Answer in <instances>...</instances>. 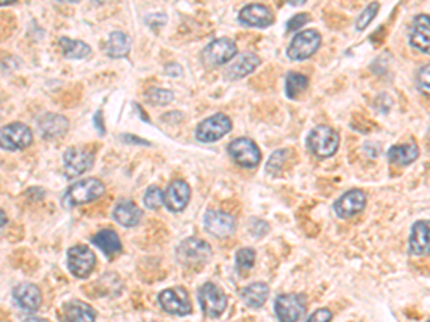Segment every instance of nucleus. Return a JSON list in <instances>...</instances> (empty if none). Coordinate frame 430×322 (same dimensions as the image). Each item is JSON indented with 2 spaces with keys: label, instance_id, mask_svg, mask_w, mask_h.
Returning a JSON list of instances; mask_svg holds the SVG:
<instances>
[{
  "label": "nucleus",
  "instance_id": "nucleus-1",
  "mask_svg": "<svg viewBox=\"0 0 430 322\" xmlns=\"http://www.w3.org/2000/svg\"><path fill=\"white\" fill-rule=\"evenodd\" d=\"M105 194L104 182L97 178H86L75 182L72 187L65 192L62 198V205L68 209L90 204L100 199Z\"/></svg>",
  "mask_w": 430,
  "mask_h": 322
},
{
  "label": "nucleus",
  "instance_id": "nucleus-2",
  "mask_svg": "<svg viewBox=\"0 0 430 322\" xmlns=\"http://www.w3.org/2000/svg\"><path fill=\"white\" fill-rule=\"evenodd\" d=\"M307 149L317 158H330L340 147L339 132L327 125H318L310 130L306 140Z\"/></svg>",
  "mask_w": 430,
  "mask_h": 322
},
{
  "label": "nucleus",
  "instance_id": "nucleus-3",
  "mask_svg": "<svg viewBox=\"0 0 430 322\" xmlns=\"http://www.w3.org/2000/svg\"><path fill=\"white\" fill-rule=\"evenodd\" d=\"M211 247L200 238H186L177 247L178 262L188 269H200L211 258Z\"/></svg>",
  "mask_w": 430,
  "mask_h": 322
},
{
  "label": "nucleus",
  "instance_id": "nucleus-4",
  "mask_svg": "<svg viewBox=\"0 0 430 322\" xmlns=\"http://www.w3.org/2000/svg\"><path fill=\"white\" fill-rule=\"evenodd\" d=\"M321 35L316 29H306L299 32L290 42L287 56L292 61H306L311 58L320 48Z\"/></svg>",
  "mask_w": 430,
  "mask_h": 322
},
{
  "label": "nucleus",
  "instance_id": "nucleus-5",
  "mask_svg": "<svg viewBox=\"0 0 430 322\" xmlns=\"http://www.w3.org/2000/svg\"><path fill=\"white\" fill-rule=\"evenodd\" d=\"M227 151L237 165L247 169L258 166L261 161L260 148L250 137H237L228 144Z\"/></svg>",
  "mask_w": 430,
  "mask_h": 322
},
{
  "label": "nucleus",
  "instance_id": "nucleus-6",
  "mask_svg": "<svg viewBox=\"0 0 430 322\" xmlns=\"http://www.w3.org/2000/svg\"><path fill=\"white\" fill-rule=\"evenodd\" d=\"M237 55V43L229 37H220L210 42L201 52V61L205 66H221Z\"/></svg>",
  "mask_w": 430,
  "mask_h": 322
},
{
  "label": "nucleus",
  "instance_id": "nucleus-7",
  "mask_svg": "<svg viewBox=\"0 0 430 322\" xmlns=\"http://www.w3.org/2000/svg\"><path fill=\"white\" fill-rule=\"evenodd\" d=\"M274 311L280 322H299L306 314V297L303 294L278 295Z\"/></svg>",
  "mask_w": 430,
  "mask_h": 322
},
{
  "label": "nucleus",
  "instance_id": "nucleus-8",
  "mask_svg": "<svg viewBox=\"0 0 430 322\" xmlns=\"http://www.w3.org/2000/svg\"><path fill=\"white\" fill-rule=\"evenodd\" d=\"M33 141L30 128L22 122L5 125L0 132V147L4 151H22L26 149Z\"/></svg>",
  "mask_w": 430,
  "mask_h": 322
},
{
  "label": "nucleus",
  "instance_id": "nucleus-9",
  "mask_svg": "<svg viewBox=\"0 0 430 322\" xmlns=\"http://www.w3.org/2000/svg\"><path fill=\"white\" fill-rule=\"evenodd\" d=\"M232 129V122L225 113H215L204 119L196 130V137L203 144H211L220 141Z\"/></svg>",
  "mask_w": 430,
  "mask_h": 322
},
{
  "label": "nucleus",
  "instance_id": "nucleus-10",
  "mask_svg": "<svg viewBox=\"0 0 430 322\" xmlns=\"http://www.w3.org/2000/svg\"><path fill=\"white\" fill-rule=\"evenodd\" d=\"M68 269L73 277L83 280L92 273L97 265V256L93 251L86 245H75L68 249Z\"/></svg>",
  "mask_w": 430,
  "mask_h": 322
},
{
  "label": "nucleus",
  "instance_id": "nucleus-11",
  "mask_svg": "<svg viewBox=\"0 0 430 322\" xmlns=\"http://www.w3.org/2000/svg\"><path fill=\"white\" fill-rule=\"evenodd\" d=\"M64 172L68 179L78 178L90 171L95 162V155L83 148H69L64 154Z\"/></svg>",
  "mask_w": 430,
  "mask_h": 322
},
{
  "label": "nucleus",
  "instance_id": "nucleus-12",
  "mask_svg": "<svg viewBox=\"0 0 430 322\" xmlns=\"http://www.w3.org/2000/svg\"><path fill=\"white\" fill-rule=\"evenodd\" d=\"M198 301L203 312L210 318H218L227 308L224 291L213 283H205L198 291Z\"/></svg>",
  "mask_w": 430,
  "mask_h": 322
},
{
  "label": "nucleus",
  "instance_id": "nucleus-13",
  "mask_svg": "<svg viewBox=\"0 0 430 322\" xmlns=\"http://www.w3.org/2000/svg\"><path fill=\"white\" fill-rule=\"evenodd\" d=\"M158 302L164 311L178 316H185L193 311L188 291L184 287H174L164 290L158 295Z\"/></svg>",
  "mask_w": 430,
  "mask_h": 322
},
{
  "label": "nucleus",
  "instance_id": "nucleus-14",
  "mask_svg": "<svg viewBox=\"0 0 430 322\" xmlns=\"http://www.w3.org/2000/svg\"><path fill=\"white\" fill-rule=\"evenodd\" d=\"M204 226L208 234L217 238H228L237 231V221L227 212L210 209L204 215Z\"/></svg>",
  "mask_w": 430,
  "mask_h": 322
},
{
  "label": "nucleus",
  "instance_id": "nucleus-15",
  "mask_svg": "<svg viewBox=\"0 0 430 322\" xmlns=\"http://www.w3.org/2000/svg\"><path fill=\"white\" fill-rule=\"evenodd\" d=\"M367 204V197L362 190H350L334 202V212L340 219H350L359 215Z\"/></svg>",
  "mask_w": 430,
  "mask_h": 322
},
{
  "label": "nucleus",
  "instance_id": "nucleus-16",
  "mask_svg": "<svg viewBox=\"0 0 430 322\" xmlns=\"http://www.w3.org/2000/svg\"><path fill=\"white\" fill-rule=\"evenodd\" d=\"M275 18L273 11L267 5L251 4L244 6L238 13V22L250 27H268L274 23Z\"/></svg>",
  "mask_w": 430,
  "mask_h": 322
},
{
  "label": "nucleus",
  "instance_id": "nucleus-17",
  "mask_svg": "<svg viewBox=\"0 0 430 322\" xmlns=\"http://www.w3.org/2000/svg\"><path fill=\"white\" fill-rule=\"evenodd\" d=\"M37 129L43 140H59V137L66 135L69 120L59 113H44L37 119Z\"/></svg>",
  "mask_w": 430,
  "mask_h": 322
},
{
  "label": "nucleus",
  "instance_id": "nucleus-18",
  "mask_svg": "<svg viewBox=\"0 0 430 322\" xmlns=\"http://www.w3.org/2000/svg\"><path fill=\"white\" fill-rule=\"evenodd\" d=\"M409 252L414 256L430 255V219L413 223L409 238Z\"/></svg>",
  "mask_w": 430,
  "mask_h": 322
},
{
  "label": "nucleus",
  "instance_id": "nucleus-19",
  "mask_svg": "<svg viewBox=\"0 0 430 322\" xmlns=\"http://www.w3.org/2000/svg\"><path fill=\"white\" fill-rule=\"evenodd\" d=\"M191 198V188L182 179L171 182L164 192V205L171 212H181L188 205Z\"/></svg>",
  "mask_w": 430,
  "mask_h": 322
},
{
  "label": "nucleus",
  "instance_id": "nucleus-20",
  "mask_svg": "<svg viewBox=\"0 0 430 322\" xmlns=\"http://www.w3.org/2000/svg\"><path fill=\"white\" fill-rule=\"evenodd\" d=\"M97 312L95 309L79 299H72L65 302L59 311L61 322H95Z\"/></svg>",
  "mask_w": 430,
  "mask_h": 322
},
{
  "label": "nucleus",
  "instance_id": "nucleus-21",
  "mask_svg": "<svg viewBox=\"0 0 430 322\" xmlns=\"http://www.w3.org/2000/svg\"><path fill=\"white\" fill-rule=\"evenodd\" d=\"M260 58L253 54V52H246L238 56L224 72V78L229 82L240 80L246 78L247 75L253 73L258 65H260Z\"/></svg>",
  "mask_w": 430,
  "mask_h": 322
},
{
  "label": "nucleus",
  "instance_id": "nucleus-22",
  "mask_svg": "<svg viewBox=\"0 0 430 322\" xmlns=\"http://www.w3.org/2000/svg\"><path fill=\"white\" fill-rule=\"evenodd\" d=\"M409 43L419 52L430 55V16L419 15L414 18Z\"/></svg>",
  "mask_w": 430,
  "mask_h": 322
},
{
  "label": "nucleus",
  "instance_id": "nucleus-23",
  "mask_svg": "<svg viewBox=\"0 0 430 322\" xmlns=\"http://www.w3.org/2000/svg\"><path fill=\"white\" fill-rule=\"evenodd\" d=\"M13 298L18 306L25 312H35L42 304V292L35 284L23 283L13 290Z\"/></svg>",
  "mask_w": 430,
  "mask_h": 322
},
{
  "label": "nucleus",
  "instance_id": "nucleus-24",
  "mask_svg": "<svg viewBox=\"0 0 430 322\" xmlns=\"http://www.w3.org/2000/svg\"><path fill=\"white\" fill-rule=\"evenodd\" d=\"M90 242L95 247H98L105 254V256H108L109 259L115 258L117 255H119L122 252L121 240L114 229H102V231L95 234L90 238Z\"/></svg>",
  "mask_w": 430,
  "mask_h": 322
},
{
  "label": "nucleus",
  "instance_id": "nucleus-25",
  "mask_svg": "<svg viewBox=\"0 0 430 322\" xmlns=\"http://www.w3.org/2000/svg\"><path fill=\"white\" fill-rule=\"evenodd\" d=\"M142 209L132 201H121L112 212L114 219L125 226V228H132L139 225L141 219H142Z\"/></svg>",
  "mask_w": 430,
  "mask_h": 322
},
{
  "label": "nucleus",
  "instance_id": "nucleus-26",
  "mask_svg": "<svg viewBox=\"0 0 430 322\" xmlns=\"http://www.w3.org/2000/svg\"><path fill=\"white\" fill-rule=\"evenodd\" d=\"M132 46V39L129 35L121 30H114L107 42V55L111 59H121L128 56Z\"/></svg>",
  "mask_w": 430,
  "mask_h": 322
},
{
  "label": "nucleus",
  "instance_id": "nucleus-27",
  "mask_svg": "<svg viewBox=\"0 0 430 322\" xmlns=\"http://www.w3.org/2000/svg\"><path fill=\"white\" fill-rule=\"evenodd\" d=\"M270 294V288L265 283H253L243 288L241 299L250 308H261Z\"/></svg>",
  "mask_w": 430,
  "mask_h": 322
},
{
  "label": "nucleus",
  "instance_id": "nucleus-28",
  "mask_svg": "<svg viewBox=\"0 0 430 322\" xmlns=\"http://www.w3.org/2000/svg\"><path fill=\"white\" fill-rule=\"evenodd\" d=\"M58 43L62 51V55L66 59H85L92 54L90 46L82 40H73L71 37L62 36L58 40Z\"/></svg>",
  "mask_w": 430,
  "mask_h": 322
},
{
  "label": "nucleus",
  "instance_id": "nucleus-29",
  "mask_svg": "<svg viewBox=\"0 0 430 322\" xmlns=\"http://www.w3.org/2000/svg\"><path fill=\"white\" fill-rule=\"evenodd\" d=\"M419 147L416 144H403L392 147L388 152V158L392 163L399 166H407L419 158Z\"/></svg>",
  "mask_w": 430,
  "mask_h": 322
},
{
  "label": "nucleus",
  "instance_id": "nucleus-30",
  "mask_svg": "<svg viewBox=\"0 0 430 322\" xmlns=\"http://www.w3.org/2000/svg\"><path fill=\"white\" fill-rule=\"evenodd\" d=\"M309 89V78L297 73L290 72L285 78V95L290 99H297L300 95Z\"/></svg>",
  "mask_w": 430,
  "mask_h": 322
},
{
  "label": "nucleus",
  "instance_id": "nucleus-31",
  "mask_svg": "<svg viewBox=\"0 0 430 322\" xmlns=\"http://www.w3.org/2000/svg\"><path fill=\"white\" fill-rule=\"evenodd\" d=\"M287 158H289V149H278V151H275L270 156V159L267 162V166H265L267 172L274 175V176L281 175L282 171H284V166L287 163Z\"/></svg>",
  "mask_w": 430,
  "mask_h": 322
},
{
  "label": "nucleus",
  "instance_id": "nucleus-32",
  "mask_svg": "<svg viewBox=\"0 0 430 322\" xmlns=\"http://www.w3.org/2000/svg\"><path fill=\"white\" fill-rule=\"evenodd\" d=\"M256 251L253 248H241L235 254V266L238 271H249L254 266Z\"/></svg>",
  "mask_w": 430,
  "mask_h": 322
},
{
  "label": "nucleus",
  "instance_id": "nucleus-33",
  "mask_svg": "<svg viewBox=\"0 0 430 322\" xmlns=\"http://www.w3.org/2000/svg\"><path fill=\"white\" fill-rule=\"evenodd\" d=\"M148 101L153 105H158V106H165L168 104H171L174 101V94L168 89H162V87H153L148 90L147 94Z\"/></svg>",
  "mask_w": 430,
  "mask_h": 322
},
{
  "label": "nucleus",
  "instance_id": "nucleus-34",
  "mask_svg": "<svg viewBox=\"0 0 430 322\" xmlns=\"http://www.w3.org/2000/svg\"><path fill=\"white\" fill-rule=\"evenodd\" d=\"M143 205H145L148 209L161 208V205H164V192L155 185L150 187L145 195H143Z\"/></svg>",
  "mask_w": 430,
  "mask_h": 322
},
{
  "label": "nucleus",
  "instance_id": "nucleus-35",
  "mask_svg": "<svg viewBox=\"0 0 430 322\" xmlns=\"http://www.w3.org/2000/svg\"><path fill=\"white\" fill-rule=\"evenodd\" d=\"M378 9H380V5H378V4H370V5L359 15V18H357V20H356V29H357V30H364V29L373 22V19L376 18Z\"/></svg>",
  "mask_w": 430,
  "mask_h": 322
},
{
  "label": "nucleus",
  "instance_id": "nucleus-36",
  "mask_svg": "<svg viewBox=\"0 0 430 322\" xmlns=\"http://www.w3.org/2000/svg\"><path fill=\"white\" fill-rule=\"evenodd\" d=\"M417 89L423 95L430 97V65H424L417 72Z\"/></svg>",
  "mask_w": 430,
  "mask_h": 322
},
{
  "label": "nucleus",
  "instance_id": "nucleus-37",
  "mask_svg": "<svg viewBox=\"0 0 430 322\" xmlns=\"http://www.w3.org/2000/svg\"><path fill=\"white\" fill-rule=\"evenodd\" d=\"M311 20V16L309 13H297L294 15L289 22H287V30H299L303 27L306 23Z\"/></svg>",
  "mask_w": 430,
  "mask_h": 322
},
{
  "label": "nucleus",
  "instance_id": "nucleus-38",
  "mask_svg": "<svg viewBox=\"0 0 430 322\" xmlns=\"http://www.w3.org/2000/svg\"><path fill=\"white\" fill-rule=\"evenodd\" d=\"M333 319V314L327 308H320L314 311L306 322H330Z\"/></svg>",
  "mask_w": 430,
  "mask_h": 322
},
{
  "label": "nucleus",
  "instance_id": "nucleus-39",
  "mask_svg": "<svg viewBox=\"0 0 430 322\" xmlns=\"http://www.w3.org/2000/svg\"><path fill=\"white\" fill-rule=\"evenodd\" d=\"M23 322H49L44 318H39V316H30V318H26Z\"/></svg>",
  "mask_w": 430,
  "mask_h": 322
},
{
  "label": "nucleus",
  "instance_id": "nucleus-40",
  "mask_svg": "<svg viewBox=\"0 0 430 322\" xmlns=\"http://www.w3.org/2000/svg\"><path fill=\"white\" fill-rule=\"evenodd\" d=\"M2 228H5V222H6V219H5V211H2Z\"/></svg>",
  "mask_w": 430,
  "mask_h": 322
},
{
  "label": "nucleus",
  "instance_id": "nucleus-41",
  "mask_svg": "<svg viewBox=\"0 0 430 322\" xmlns=\"http://www.w3.org/2000/svg\"><path fill=\"white\" fill-rule=\"evenodd\" d=\"M427 322H430V319H429V321H427Z\"/></svg>",
  "mask_w": 430,
  "mask_h": 322
}]
</instances>
